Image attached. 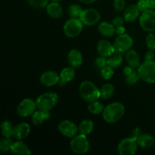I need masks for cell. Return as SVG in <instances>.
Instances as JSON below:
<instances>
[{"mask_svg":"<svg viewBox=\"0 0 155 155\" xmlns=\"http://www.w3.org/2000/svg\"><path fill=\"white\" fill-rule=\"evenodd\" d=\"M95 64L99 69H102L104 67L107 66V58L100 55L95 61Z\"/></svg>","mask_w":155,"mask_h":155,"instance_id":"8d00e7d4","label":"cell"},{"mask_svg":"<svg viewBox=\"0 0 155 155\" xmlns=\"http://www.w3.org/2000/svg\"><path fill=\"white\" fill-rule=\"evenodd\" d=\"M2 134L4 137L10 138L11 136H13L14 128L12 124L8 120H4L2 123Z\"/></svg>","mask_w":155,"mask_h":155,"instance_id":"83f0119b","label":"cell"},{"mask_svg":"<svg viewBox=\"0 0 155 155\" xmlns=\"http://www.w3.org/2000/svg\"><path fill=\"white\" fill-rule=\"evenodd\" d=\"M79 132L81 134L87 135L90 134L94 130V124L90 120H84L80 124L78 127Z\"/></svg>","mask_w":155,"mask_h":155,"instance_id":"484cf974","label":"cell"},{"mask_svg":"<svg viewBox=\"0 0 155 155\" xmlns=\"http://www.w3.org/2000/svg\"><path fill=\"white\" fill-rule=\"evenodd\" d=\"M137 141L133 137L126 138L120 141L117 147V151L120 155H134L138 148Z\"/></svg>","mask_w":155,"mask_h":155,"instance_id":"9c48e42d","label":"cell"},{"mask_svg":"<svg viewBox=\"0 0 155 155\" xmlns=\"http://www.w3.org/2000/svg\"><path fill=\"white\" fill-rule=\"evenodd\" d=\"M125 113V107L120 102H113L104 107L102 112L103 119L108 124L118 122Z\"/></svg>","mask_w":155,"mask_h":155,"instance_id":"6da1fadb","label":"cell"},{"mask_svg":"<svg viewBox=\"0 0 155 155\" xmlns=\"http://www.w3.org/2000/svg\"><path fill=\"white\" fill-rule=\"evenodd\" d=\"M140 10L137 5H130L124 11V20L127 22H133L139 17Z\"/></svg>","mask_w":155,"mask_h":155,"instance_id":"ac0fdd59","label":"cell"},{"mask_svg":"<svg viewBox=\"0 0 155 155\" xmlns=\"http://www.w3.org/2000/svg\"><path fill=\"white\" fill-rule=\"evenodd\" d=\"M37 107L36 101L31 98H24L18 104L17 112L21 117H27L33 114Z\"/></svg>","mask_w":155,"mask_h":155,"instance_id":"8fae6325","label":"cell"},{"mask_svg":"<svg viewBox=\"0 0 155 155\" xmlns=\"http://www.w3.org/2000/svg\"><path fill=\"white\" fill-rule=\"evenodd\" d=\"M114 72L113 71V68L109 66H106L103 68L102 69H101V76L103 79L106 80L111 79L114 76Z\"/></svg>","mask_w":155,"mask_h":155,"instance_id":"836d02e7","label":"cell"},{"mask_svg":"<svg viewBox=\"0 0 155 155\" xmlns=\"http://www.w3.org/2000/svg\"><path fill=\"white\" fill-rule=\"evenodd\" d=\"M68 61L70 66L77 68L83 64V55L78 49H72L68 54Z\"/></svg>","mask_w":155,"mask_h":155,"instance_id":"e0dca14e","label":"cell"},{"mask_svg":"<svg viewBox=\"0 0 155 155\" xmlns=\"http://www.w3.org/2000/svg\"><path fill=\"white\" fill-rule=\"evenodd\" d=\"M79 92L83 99L89 102L96 101L100 98V89L89 80L82 82L79 88Z\"/></svg>","mask_w":155,"mask_h":155,"instance_id":"7a4b0ae2","label":"cell"},{"mask_svg":"<svg viewBox=\"0 0 155 155\" xmlns=\"http://www.w3.org/2000/svg\"><path fill=\"white\" fill-rule=\"evenodd\" d=\"M104 109V107L102 103L98 101L97 100L90 102V104L88 106V110L92 114H99L102 113Z\"/></svg>","mask_w":155,"mask_h":155,"instance_id":"f1b7e54d","label":"cell"},{"mask_svg":"<svg viewBox=\"0 0 155 155\" xmlns=\"http://www.w3.org/2000/svg\"><path fill=\"white\" fill-rule=\"evenodd\" d=\"M10 151L13 154L17 155H30L32 154L30 148L22 141H18L17 142H14Z\"/></svg>","mask_w":155,"mask_h":155,"instance_id":"7402d4cb","label":"cell"},{"mask_svg":"<svg viewBox=\"0 0 155 155\" xmlns=\"http://www.w3.org/2000/svg\"><path fill=\"white\" fill-rule=\"evenodd\" d=\"M133 70H134V68H132V67L130 66V65H129V66H127V67H126V68H124V75H125L126 77H127V76H128V75H130V74H131L132 72H133Z\"/></svg>","mask_w":155,"mask_h":155,"instance_id":"60d3db41","label":"cell"},{"mask_svg":"<svg viewBox=\"0 0 155 155\" xmlns=\"http://www.w3.org/2000/svg\"><path fill=\"white\" fill-rule=\"evenodd\" d=\"M75 77V71L72 67L64 68L60 74V81L59 85L64 86L66 83L71 82Z\"/></svg>","mask_w":155,"mask_h":155,"instance_id":"44dd1931","label":"cell"},{"mask_svg":"<svg viewBox=\"0 0 155 155\" xmlns=\"http://www.w3.org/2000/svg\"><path fill=\"white\" fill-rule=\"evenodd\" d=\"M126 59L130 66L132 68H139L140 66V59H139V55L136 50L130 49L127 51L126 54Z\"/></svg>","mask_w":155,"mask_h":155,"instance_id":"cb8c5ba5","label":"cell"},{"mask_svg":"<svg viewBox=\"0 0 155 155\" xmlns=\"http://www.w3.org/2000/svg\"><path fill=\"white\" fill-rule=\"evenodd\" d=\"M58 101V96L54 92H45L39 95L36 99L38 109L45 111H49Z\"/></svg>","mask_w":155,"mask_h":155,"instance_id":"3957f363","label":"cell"},{"mask_svg":"<svg viewBox=\"0 0 155 155\" xmlns=\"http://www.w3.org/2000/svg\"><path fill=\"white\" fill-rule=\"evenodd\" d=\"M101 18L99 12L93 8H87L83 11L80 17V19L84 25L93 26L99 21Z\"/></svg>","mask_w":155,"mask_h":155,"instance_id":"7c38bea8","label":"cell"},{"mask_svg":"<svg viewBox=\"0 0 155 155\" xmlns=\"http://www.w3.org/2000/svg\"><path fill=\"white\" fill-rule=\"evenodd\" d=\"M139 24L141 27L145 31H155V11L154 9L148 8L142 12L139 18Z\"/></svg>","mask_w":155,"mask_h":155,"instance_id":"52a82bcc","label":"cell"},{"mask_svg":"<svg viewBox=\"0 0 155 155\" xmlns=\"http://www.w3.org/2000/svg\"><path fill=\"white\" fill-rule=\"evenodd\" d=\"M46 12L51 18H55V19L60 18L63 15L62 7L58 2H51V3H48L47 5Z\"/></svg>","mask_w":155,"mask_h":155,"instance_id":"d6986e66","label":"cell"},{"mask_svg":"<svg viewBox=\"0 0 155 155\" xmlns=\"http://www.w3.org/2000/svg\"><path fill=\"white\" fill-rule=\"evenodd\" d=\"M113 5L117 12H122L125 8L126 2L125 0H114Z\"/></svg>","mask_w":155,"mask_h":155,"instance_id":"d590c367","label":"cell"},{"mask_svg":"<svg viewBox=\"0 0 155 155\" xmlns=\"http://www.w3.org/2000/svg\"><path fill=\"white\" fill-rule=\"evenodd\" d=\"M13 144L14 142L12 139H11L10 138L5 137L0 141V151L2 152H8L11 151Z\"/></svg>","mask_w":155,"mask_h":155,"instance_id":"4dcf8cb0","label":"cell"},{"mask_svg":"<svg viewBox=\"0 0 155 155\" xmlns=\"http://www.w3.org/2000/svg\"><path fill=\"white\" fill-rule=\"evenodd\" d=\"M123 63V56L121 53L114 51L111 55L107 57V66L112 68H117Z\"/></svg>","mask_w":155,"mask_h":155,"instance_id":"d4e9b609","label":"cell"},{"mask_svg":"<svg viewBox=\"0 0 155 155\" xmlns=\"http://www.w3.org/2000/svg\"><path fill=\"white\" fill-rule=\"evenodd\" d=\"M146 44L149 50L155 51V34L152 33H148L146 36Z\"/></svg>","mask_w":155,"mask_h":155,"instance_id":"e575fe53","label":"cell"},{"mask_svg":"<svg viewBox=\"0 0 155 155\" xmlns=\"http://www.w3.org/2000/svg\"><path fill=\"white\" fill-rule=\"evenodd\" d=\"M30 133V126L27 123H21L14 128L13 136L18 140H22L28 136Z\"/></svg>","mask_w":155,"mask_h":155,"instance_id":"9a60e30c","label":"cell"},{"mask_svg":"<svg viewBox=\"0 0 155 155\" xmlns=\"http://www.w3.org/2000/svg\"><path fill=\"white\" fill-rule=\"evenodd\" d=\"M114 92V87L112 84L106 83L101 86L100 89V98L102 99H108L113 95Z\"/></svg>","mask_w":155,"mask_h":155,"instance_id":"4316f807","label":"cell"},{"mask_svg":"<svg viewBox=\"0 0 155 155\" xmlns=\"http://www.w3.org/2000/svg\"><path fill=\"white\" fill-rule=\"evenodd\" d=\"M137 6L139 8L140 12H143L145 11H146L147 9H148V4H147L146 0H139L137 3Z\"/></svg>","mask_w":155,"mask_h":155,"instance_id":"74e56055","label":"cell"},{"mask_svg":"<svg viewBox=\"0 0 155 155\" xmlns=\"http://www.w3.org/2000/svg\"><path fill=\"white\" fill-rule=\"evenodd\" d=\"M83 25L84 24L80 18H71L64 25V33L70 38L77 37L81 33Z\"/></svg>","mask_w":155,"mask_h":155,"instance_id":"5b68a950","label":"cell"},{"mask_svg":"<svg viewBox=\"0 0 155 155\" xmlns=\"http://www.w3.org/2000/svg\"><path fill=\"white\" fill-rule=\"evenodd\" d=\"M133 45V38L127 33L118 35L114 43L115 51L124 53L128 51Z\"/></svg>","mask_w":155,"mask_h":155,"instance_id":"30bf717a","label":"cell"},{"mask_svg":"<svg viewBox=\"0 0 155 155\" xmlns=\"http://www.w3.org/2000/svg\"><path fill=\"white\" fill-rule=\"evenodd\" d=\"M80 2L85 3V4H91V3L95 2L96 0H79Z\"/></svg>","mask_w":155,"mask_h":155,"instance_id":"ee69618b","label":"cell"},{"mask_svg":"<svg viewBox=\"0 0 155 155\" xmlns=\"http://www.w3.org/2000/svg\"><path fill=\"white\" fill-rule=\"evenodd\" d=\"M27 2L34 8H43L48 4V0H27Z\"/></svg>","mask_w":155,"mask_h":155,"instance_id":"d6a6232c","label":"cell"},{"mask_svg":"<svg viewBox=\"0 0 155 155\" xmlns=\"http://www.w3.org/2000/svg\"><path fill=\"white\" fill-rule=\"evenodd\" d=\"M58 128L63 136L68 138L74 137L79 131L78 127L70 120H63L58 124Z\"/></svg>","mask_w":155,"mask_h":155,"instance_id":"4fadbf2b","label":"cell"},{"mask_svg":"<svg viewBox=\"0 0 155 155\" xmlns=\"http://www.w3.org/2000/svg\"><path fill=\"white\" fill-rule=\"evenodd\" d=\"M139 79H140V76H139V71L133 70V71L130 75L126 77V82L127 84L134 85L137 83Z\"/></svg>","mask_w":155,"mask_h":155,"instance_id":"1f68e13d","label":"cell"},{"mask_svg":"<svg viewBox=\"0 0 155 155\" xmlns=\"http://www.w3.org/2000/svg\"><path fill=\"white\" fill-rule=\"evenodd\" d=\"M71 149L75 154H84L89 151L90 145L86 135L80 133L78 136L73 137L70 143Z\"/></svg>","mask_w":155,"mask_h":155,"instance_id":"277c9868","label":"cell"},{"mask_svg":"<svg viewBox=\"0 0 155 155\" xmlns=\"http://www.w3.org/2000/svg\"><path fill=\"white\" fill-rule=\"evenodd\" d=\"M50 1H51V2H58L61 1V0H50Z\"/></svg>","mask_w":155,"mask_h":155,"instance_id":"f6af8a7d","label":"cell"},{"mask_svg":"<svg viewBox=\"0 0 155 155\" xmlns=\"http://www.w3.org/2000/svg\"><path fill=\"white\" fill-rule=\"evenodd\" d=\"M59 81H60V75L53 71H45L40 77L41 84L47 87L54 86L59 83Z\"/></svg>","mask_w":155,"mask_h":155,"instance_id":"5bb4252c","label":"cell"},{"mask_svg":"<svg viewBox=\"0 0 155 155\" xmlns=\"http://www.w3.org/2000/svg\"><path fill=\"white\" fill-rule=\"evenodd\" d=\"M116 33L118 35H121L125 33V28H124V26H119V27H116Z\"/></svg>","mask_w":155,"mask_h":155,"instance_id":"b9f144b4","label":"cell"},{"mask_svg":"<svg viewBox=\"0 0 155 155\" xmlns=\"http://www.w3.org/2000/svg\"><path fill=\"white\" fill-rule=\"evenodd\" d=\"M124 18L121 16H117L114 18L112 21V24L115 26V27H119V26H122L124 24Z\"/></svg>","mask_w":155,"mask_h":155,"instance_id":"f35d334b","label":"cell"},{"mask_svg":"<svg viewBox=\"0 0 155 155\" xmlns=\"http://www.w3.org/2000/svg\"><path fill=\"white\" fill-rule=\"evenodd\" d=\"M148 8L155 9V0H146Z\"/></svg>","mask_w":155,"mask_h":155,"instance_id":"7bdbcfd3","label":"cell"},{"mask_svg":"<svg viewBox=\"0 0 155 155\" xmlns=\"http://www.w3.org/2000/svg\"><path fill=\"white\" fill-rule=\"evenodd\" d=\"M83 11V8L80 5L77 4H72L68 8V15L71 18H80Z\"/></svg>","mask_w":155,"mask_h":155,"instance_id":"f546056e","label":"cell"},{"mask_svg":"<svg viewBox=\"0 0 155 155\" xmlns=\"http://www.w3.org/2000/svg\"><path fill=\"white\" fill-rule=\"evenodd\" d=\"M98 32L101 33L102 36L106 37H110L114 35L116 33V28L113 24L107 22V21H103L101 22L98 26Z\"/></svg>","mask_w":155,"mask_h":155,"instance_id":"ffe728a7","label":"cell"},{"mask_svg":"<svg viewBox=\"0 0 155 155\" xmlns=\"http://www.w3.org/2000/svg\"><path fill=\"white\" fill-rule=\"evenodd\" d=\"M154 57V54L152 50H149L147 51L145 54V61H153V58Z\"/></svg>","mask_w":155,"mask_h":155,"instance_id":"ab89813d","label":"cell"},{"mask_svg":"<svg viewBox=\"0 0 155 155\" xmlns=\"http://www.w3.org/2000/svg\"><path fill=\"white\" fill-rule=\"evenodd\" d=\"M132 137L137 141L138 145L142 148H150L155 143L154 138L151 135L143 133L139 127H136L132 131Z\"/></svg>","mask_w":155,"mask_h":155,"instance_id":"ba28073f","label":"cell"},{"mask_svg":"<svg viewBox=\"0 0 155 155\" xmlns=\"http://www.w3.org/2000/svg\"><path fill=\"white\" fill-rule=\"evenodd\" d=\"M49 117V111H45V110H42L39 109V110H36L32 114V123L35 126H39L43 124Z\"/></svg>","mask_w":155,"mask_h":155,"instance_id":"603a6c76","label":"cell"},{"mask_svg":"<svg viewBox=\"0 0 155 155\" xmlns=\"http://www.w3.org/2000/svg\"><path fill=\"white\" fill-rule=\"evenodd\" d=\"M97 50H98V54L103 57H109L115 51V48L114 45H112L110 42L107 40H101L98 42L97 45Z\"/></svg>","mask_w":155,"mask_h":155,"instance_id":"2e32d148","label":"cell"},{"mask_svg":"<svg viewBox=\"0 0 155 155\" xmlns=\"http://www.w3.org/2000/svg\"><path fill=\"white\" fill-rule=\"evenodd\" d=\"M139 76L144 82L147 83H155V61H144L139 67Z\"/></svg>","mask_w":155,"mask_h":155,"instance_id":"8992f818","label":"cell"}]
</instances>
